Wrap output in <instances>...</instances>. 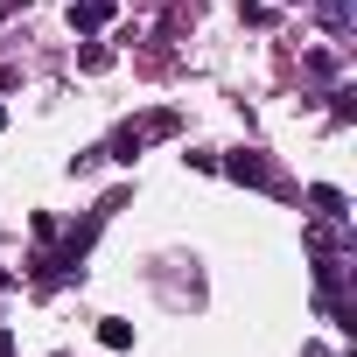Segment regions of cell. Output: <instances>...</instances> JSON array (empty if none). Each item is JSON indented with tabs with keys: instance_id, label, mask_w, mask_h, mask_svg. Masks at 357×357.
<instances>
[{
	"instance_id": "6",
	"label": "cell",
	"mask_w": 357,
	"mask_h": 357,
	"mask_svg": "<svg viewBox=\"0 0 357 357\" xmlns=\"http://www.w3.org/2000/svg\"><path fill=\"white\" fill-rule=\"evenodd\" d=\"M0 133H8V105H0Z\"/></svg>"
},
{
	"instance_id": "1",
	"label": "cell",
	"mask_w": 357,
	"mask_h": 357,
	"mask_svg": "<svg viewBox=\"0 0 357 357\" xmlns=\"http://www.w3.org/2000/svg\"><path fill=\"white\" fill-rule=\"evenodd\" d=\"M225 175H231V183H252V190H273V183H280V175H273V161H266V154H245V147L225 161Z\"/></svg>"
},
{
	"instance_id": "4",
	"label": "cell",
	"mask_w": 357,
	"mask_h": 357,
	"mask_svg": "<svg viewBox=\"0 0 357 357\" xmlns=\"http://www.w3.org/2000/svg\"><path fill=\"white\" fill-rule=\"evenodd\" d=\"M315 8H322V15H329V22H336V29H343V22H350V0H315Z\"/></svg>"
},
{
	"instance_id": "5",
	"label": "cell",
	"mask_w": 357,
	"mask_h": 357,
	"mask_svg": "<svg viewBox=\"0 0 357 357\" xmlns=\"http://www.w3.org/2000/svg\"><path fill=\"white\" fill-rule=\"evenodd\" d=\"M8 350H15V336H8V329H0V357H8Z\"/></svg>"
},
{
	"instance_id": "3",
	"label": "cell",
	"mask_w": 357,
	"mask_h": 357,
	"mask_svg": "<svg viewBox=\"0 0 357 357\" xmlns=\"http://www.w3.org/2000/svg\"><path fill=\"white\" fill-rule=\"evenodd\" d=\"M98 336H105V343H112V350H126V343H133V329H126V322H119V315H105V322H98Z\"/></svg>"
},
{
	"instance_id": "2",
	"label": "cell",
	"mask_w": 357,
	"mask_h": 357,
	"mask_svg": "<svg viewBox=\"0 0 357 357\" xmlns=\"http://www.w3.org/2000/svg\"><path fill=\"white\" fill-rule=\"evenodd\" d=\"M308 204H315V218H329V225H343V190H329V183H315V190H308Z\"/></svg>"
}]
</instances>
